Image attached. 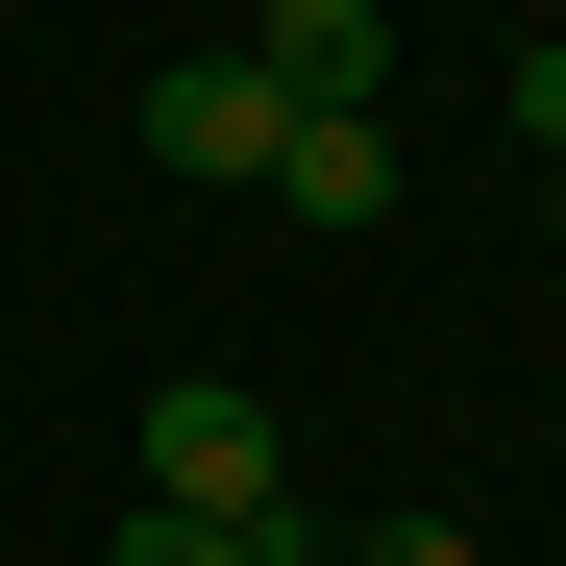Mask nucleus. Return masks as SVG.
Listing matches in <instances>:
<instances>
[{
    "instance_id": "6",
    "label": "nucleus",
    "mask_w": 566,
    "mask_h": 566,
    "mask_svg": "<svg viewBox=\"0 0 566 566\" xmlns=\"http://www.w3.org/2000/svg\"><path fill=\"white\" fill-rule=\"evenodd\" d=\"M345 566H493V542H468V517H369Z\"/></svg>"
},
{
    "instance_id": "1",
    "label": "nucleus",
    "mask_w": 566,
    "mask_h": 566,
    "mask_svg": "<svg viewBox=\"0 0 566 566\" xmlns=\"http://www.w3.org/2000/svg\"><path fill=\"white\" fill-rule=\"evenodd\" d=\"M148 517H296V443H271L247 369H172L148 395Z\"/></svg>"
},
{
    "instance_id": "5",
    "label": "nucleus",
    "mask_w": 566,
    "mask_h": 566,
    "mask_svg": "<svg viewBox=\"0 0 566 566\" xmlns=\"http://www.w3.org/2000/svg\"><path fill=\"white\" fill-rule=\"evenodd\" d=\"M124 566H296V517H124Z\"/></svg>"
},
{
    "instance_id": "8",
    "label": "nucleus",
    "mask_w": 566,
    "mask_h": 566,
    "mask_svg": "<svg viewBox=\"0 0 566 566\" xmlns=\"http://www.w3.org/2000/svg\"><path fill=\"white\" fill-rule=\"evenodd\" d=\"M542 247H566V198H542Z\"/></svg>"
},
{
    "instance_id": "7",
    "label": "nucleus",
    "mask_w": 566,
    "mask_h": 566,
    "mask_svg": "<svg viewBox=\"0 0 566 566\" xmlns=\"http://www.w3.org/2000/svg\"><path fill=\"white\" fill-rule=\"evenodd\" d=\"M517 124H542V172H566V25H542V50H517Z\"/></svg>"
},
{
    "instance_id": "3",
    "label": "nucleus",
    "mask_w": 566,
    "mask_h": 566,
    "mask_svg": "<svg viewBox=\"0 0 566 566\" xmlns=\"http://www.w3.org/2000/svg\"><path fill=\"white\" fill-rule=\"evenodd\" d=\"M247 74H271L296 124H369V99H395V0H271V25H247Z\"/></svg>"
},
{
    "instance_id": "2",
    "label": "nucleus",
    "mask_w": 566,
    "mask_h": 566,
    "mask_svg": "<svg viewBox=\"0 0 566 566\" xmlns=\"http://www.w3.org/2000/svg\"><path fill=\"white\" fill-rule=\"evenodd\" d=\"M271 124H296V99H271L247 50H172V74H148V172H198V198H247Z\"/></svg>"
},
{
    "instance_id": "4",
    "label": "nucleus",
    "mask_w": 566,
    "mask_h": 566,
    "mask_svg": "<svg viewBox=\"0 0 566 566\" xmlns=\"http://www.w3.org/2000/svg\"><path fill=\"white\" fill-rule=\"evenodd\" d=\"M271 222L369 247V222H395V124H271Z\"/></svg>"
}]
</instances>
